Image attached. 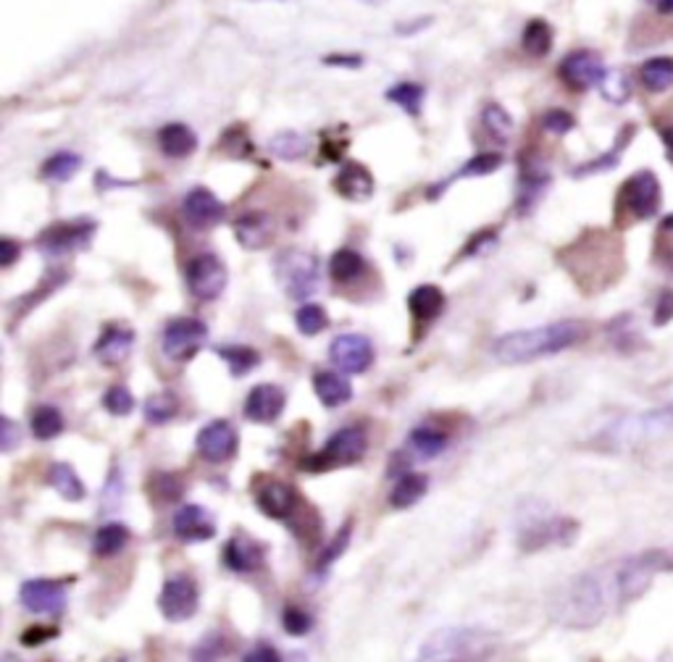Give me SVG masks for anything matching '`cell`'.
Wrapping results in <instances>:
<instances>
[{"instance_id":"f1b7e54d","label":"cell","mask_w":673,"mask_h":662,"mask_svg":"<svg viewBox=\"0 0 673 662\" xmlns=\"http://www.w3.org/2000/svg\"><path fill=\"white\" fill-rule=\"evenodd\" d=\"M426 489H429V479L426 476H421V473H405V476L397 479L395 489L390 494L392 508H411V505H416L424 497Z\"/></svg>"},{"instance_id":"6da1fadb","label":"cell","mask_w":673,"mask_h":662,"mask_svg":"<svg viewBox=\"0 0 673 662\" xmlns=\"http://www.w3.org/2000/svg\"><path fill=\"white\" fill-rule=\"evenodd\" d=\"M616 607H624L616 563L571 578L553 597L550 613L566 628L600 626Z\"/></svg>"},{"instance_id":"f6af8a7d","label":"cell","mask_w":673,"mask_h":662,"mask_svg":"<svg viewBox=\"0 0 673 662\" xmlns=\"http://www.w3.org/2000/svg\"><path fill=\"white\" fill-rule=\"evenodd\" d=\"M150 489H153V494H156L161 502L179 500V497H182V492H185L182 481H179L177 476H169V473H156V476H153V481H150Z\"/></svg>"},{"instance_id":"52a82bcc","label":"cell","mask_w":673,"mask_h":662,"mask_svg":"<svg viewBox=\"0 0 673 662\" xmlns=\"http://www.w3.org/2000/svg\"><path fill=\"white\" fill-rule=\"evenodd\" d=\"M366 447H369L366 434H363L361 429L348 426V429L337 431V434L324 444V450H321L319 455H313L308 468H311V471H329V468H337V465H350L366 455Z\"/></svg>"},{"instance_id":"ac0fdd59","label":"cell","mask_w":673,"mask_h":662,"mask_svg":"<svg viewBox=\"0 0 673 662\" xmlns=\"http://www.w3.org/2000/svg\"><path fill=\"white\" fill-rule=\"evenodd\" d=\"M256 502L269 518L284 521L298 508V492L290 484H284V481L266 479L256 486Z\"/></svg>"},{"instance_id":"7c38bea8","label":"cell","mask_w":673,"mask_h":662,"mask_svg":"<svg viewBox=\"0 0 673 662\" xmlns=\"http://www.w3.org/2000/svg\"><path fill=\"white\" fill-rule=\"evenodd\" d=\"M329 358L345 374H366L374 363V345L363 334H340L329 345Z\"/></svg>"},{"instance_id":"4dcf8cb0","label":"cell","mask_w":673,"mask_h":662,"mask_svg":"<svg viewBox=\"0 0 673 662\" xmlns=\"http://www.w3.org/2000/svg\"><path fill=\"white\" fill-rule=\"evenodd\" d=\"M639 79L650 92H666L673 87V58H650L639 69Z\"/></svg>"},{"instance_id":"ee69618b","label":"cell","mask_w":673,"mask_h":662,"mask_svg":"<svg viewBox=\"0 0 673 662\" xmlns=\"http://www.w3.org/2000/svg\"><path fill=\"white\" fill-rule=\"evenodd\" d=\"M503 166V155L500 153H482L471 158V161L458 171V177H487L492 171H497Z\"/></svg>"},{"instance_id":"816d5d0a","label":"cell","mask_w":673,"mask_h":662,"mask_svg":"<svg viewBox=\"0 0 673 662\" xmlns=\"http://www.w3.org/2000/svg\"><path fill=\"white\" fill-rule=\"evenodd\" d=\"M242 662H282V657L271 644H256L248 655L242 657Z\"/></svg>"},{"instance_id":"8fae6325","label":"cell","mask_w":673,"mask_h":662,"mask_svg":"<svg viewBox=\"0 0 673 662\" xmlns=\"http://www.w3.org/2000/svg\"><path fill=\"white\" fill-rule=\"evenodd\" d=\"M95 234V221H66V224H53L50 229H45L40 234V250L45 255H69L74 250H82V247L90 245Z\"/></svg>"},{"instance_id":"30bf717a","label":"cell","mask_w":673,"mask_h":662,"mask_svg":"<svg viewBox=\"0 0 673 662\" xmlns=\"http://www.w3.org/2000/svg\"><path fill=\"white\" fill-rule=\"evenodd\" d=\"M198 605L200 592L190 576H174L163 584L158 607H161V615L166 620H171V623L190 620L192 615L198 613Z\"/></svg>"},{"instance_id":"7dc6e473","label":"cell","mask_w":673,"mask_h":662,"mask_svg":"<svg viewBox=\"0 0 673 662\" xmlns=\"http://www.w3.org/2000/svg\"><path fill=\"white\" fill-rule=\"evenodd\" d=\"M224 647H227V641L221 639L219 634L206 636L198 647L192 649V662H219L221 655H224Z\"/></svg>"},{"instance_id":"f546056e","label":"cell","mask_w":673,"mask_h":662,"mask_svg":"<svg viewBox=\"0 0 673 662\" xmlns=\"http://www.w3.org/2000/svg\"><path fill=\"white\" fill-rule=\"evenodd\" d=\"M269 150L282 161H300L311 150V140L300 132H292V129H284V132L274 134L269 142Z\"/></svg>"},{"instance_id":"ba28073f","label":"cell","mask_w":673,"mask_h":662,"mask_svg":"<svg viewBox=\"0 0 673 662\" xmlns=\"http://www.w3.org/2000/svg\"><path fill=\"white\" fill-rule=\"evenodd\" d=\"M208 329L198 318H174L166 324L161 337V347L166 358L190 360L198 355V350L206 345Z\"/></svg>"},{"instance_id":"6f0895ef","label":"cell","mask_w":673,"mask_h":662,"mask_svg":"<svg viewBox=\"0 0 673 662\" xmlns=\"http://www.w3.org/2000/svg\"><path fill=\"white\" fill-rule=\"evenodd\" d=\"M660 11H663V14H671L673 11V0H663V3H660Z\"/></svg>"},{"instance_id":"4316f807","label":"cell","mask_w":673,"mask_h":662,"mask_svg":"<svg viewBox=\"0 0 673 662\" xmlns=\"http://www.w3.org/2000/svg\"><path fill=\"white\" fill-rule=\"evenodd\" d=\"M408 308H411L413 318L418 321H432L442 313L445 308V295H442L440 287H434V284H421L411 292L408 297Z\"/></svg>"},{"instance_id":"9a60e30c","label":"cell","mask_w":673,"mask_h":662,"mask_svg":"<svg viewBox=\"0 0 673 662\" xmlns=\"http://www.w3.org/2000/svg\"><path fill=\"white\" fill-rule=\"evenodd\" d=\"M19 599L29 613L58 615L66 607V586L50 578H32L19 589Z\"/></svg>"},{"instance_id":"5bb4252c","label":"cell","mask_w":673,"mask_h":662,"mask_svg":"<svg viewBox=\"0 0 673 662\" xmlns=\"http://www.w3.org/2000/svg\"><path fill=\"white\" fill-rule=\"evenodd\" d=\"M579 526L571 518H537L521 531V547L526 552L545 550L553 544H571Z\"/></svg>"},{"instance_id":"44dd1931","label":"cell","mask_w":673,"mask_h":662,"mask_svg":"<svg viewBox=\"0 0 673 662\" xmlns=\"http://www.w3.org/2000/svg\"><path fill=\"white\" fill-rule=\"evenodd\" d=\"M334 190L337 195L353 203H363L374 195V177L363 163H345L340 174L334 177Z\"/></svg>"},{"instance_id":"7a4b0ae2","label":"cell","mask_w":673,"mask_h":662,"mask_svg":"<svg viewBox=\"0 0 673 662\" xmlns=\"http://www.w3.org/2000/svg\"><path fill=\"white\" fill-rule=\"evenodd\" d=\"M584 337H587V324L555 321V324L503 334L492 345V355L505 366H521V363H532V360L547 358V355L563 353L568 347L579 345Z\"/></svg>"},{"instance_id":"ab89813d","label":"cell","mask_w":673,"mask_h":662,"mask_svg":"<svg viewBox=\"0 0 673 662\" xmlns=\"http://www.w3.org/2000/svg\"><path fill=\"white\" fill-rule=\"evenodd\" d=\"M219 355L227 360L229 371H232L234 376L250 374V371L261 363V355H258L253 347H219Z\"/></svg>"},{"instance_id":"681fc988","label":"cell","mask_w":673,"mask_h":662,"mask_svg":"<svg viewBox=\"0 0 673 662\" xmlns=\"http://www.w3.org/2000/svg\"><path fill=\"white\" fill-rule=\"evenodd\" d=\"M574 116H571V113H566V111H558V108H555V111H547L545 116H542V127L547 129V132H553V134H566V132H571V129H574Z\"/></svg>"},{"instance_id":"e575fe53","label":"cell","mask_w":673,"mask_h":662,"mask_svg":"<svg viewBox=\"0 0 673 662\" xmlns=\"http://www.w3.org/2000/svg\"><path fill=\"white\" fill-rule=\"evenodd\" d=\"M553 48V27L545 19H532L524 29V50L529 56L542 58Z\"/></svg>"},{"instance_id":"680465c9","label":"cell","mask_w":673,"mask_h":662,"mask_svg":"<svg viewBox=\"0 0 673 662\" xmlns=\"http://www.w3.org/2000/svg\"><path fill=\"white\" fill-rule=\"evenodd\" d=\"M0 662H22V660H19V657H16V655H11V652H6V655H3V660H0Z\"/></svg>"},{"instance_id":"d6a6232c","label":"cell","mask_w":673,"mask_h":662,"mask_svg":"<svg viewBox=\"0 0 673 662\" xmlns=\"http://www.w3.org/2000/svg\"><path fill=\"white\" fill-rule=\"evenodd\" d=\"M482 127L492 140L503 145V142H508V137H511L513 132L511 113L505 111L500 103H487V106L482 108Z\"/></svg>"},{"instance_id":"1f68e13d","label":"cell","mask_w":673,"mask_h":662,"mask_svg":"<svg viewBox=\"0 0 673 662\" xmlns=\"http://www.w3.org/2000/svg\"><path fill=\"white\" fill-rule=\"evenodd\" d=\"M329 271H332L334 282L348 284L366 271V261H363L361 253H355L350 247H342V250H337V253L332 255Z\"/></svg>"},{"instance_id":"f5cc1de1","label":"cell","mask_w":673,"mask_h":662,"mask_svg":"<svg viewBox=\"0 0 673 662\" xmlns=\"http://www.w3.org/2000/svg\"><path fill=\"white\" fill-rule=\"evenodd\" d=\"M19 253H22V250H19V245L6 237V240L0 242V266L11 268V263L16 261V255H19Z\"/></svg>"},{"instance_id":"74e56055","label":"cell","mask_w":673,"mask_h":662,"mask_svg":"<svg viewBox=\"0 0 673 662\" xmlns=\"http://www.w3.org/2000/svg\"><path fill=\"white\" fill-rule=\"evenodd\" d=\"M64 431V416L53 405H43L32 413V434L37 439H56Z\"/></svg>"},{"instance_id":"91938a15","label":"cell","mask_w":673,"mask_h":662,"mask_svg":"<svg viewBox=\"0 0 673 662\" xmlns=\"http://www.w3.org/2000/svg\"><path fill=\"white\" fill-rule=\"evenodd\" d=\"M369 3H379V0H369Z\"/></svg>"},{"instance_id":"b9f144b4","label":"cell","mask_w":673,"mask_h":662,"mask_svg":"<svg viewBox=\"0 0 673 662\" xmlns=\"http://www.w3.org/2000/svg\"><path fill=\"white\" fill-rule=\"evenodd\" d=\"M177 408H179L177 397L171 395V392H158V395L150 397L148 405H145V416H148L150 423H166L174 418Z\"/></svg>"},{"instance_id":"cb8c5ba5","label":"cell","mask_w":673,"mask_h":662,"mask_svg":"<svg viewBox=\"0 0 673 662\" xmlns=\"http://www.w3.org/2000/svg\"><path fill=\"white\" fill-rule=\"evenodd\" d=\"M224 563L234 573H253L266 563V550L253 539L237 536V539H229V544L224 547Z\"/></svg>"},{"instance_id":"83f0119b","label":"cell","mask_w":673,"mask_h":662,"mask_svg":"<svg viewBox=\"0 0 673 662\" xmlns=\"http://www.w3.org/2000/svg\"><path fill=\"white\" fill-rule=\"evenodd\" d=\"M48 484L53 486V489H56L64 500H69V502L85 500V494H87L85 484H82V479H79L77 471H74L69 463L50 465Z\"/></svg>"},{"instance_id":"603a6c76","label":"cell","mask_w":673,"mask_h":662,"mask_svg":"<svg viewBox=\"0 0 673 662\" xmlns=\"http://www.w3.org/2000/svg\"><path fill=\"white\" fill-rule=\"evenodd\" d=\"M132 347H135V331L129 326H108L95 345V355L106 366H119L132 353Z\"/></svg>"},{"instance_id":"3957f363","label":"cell","mask_w":673,"mask_h":662,"mask_svg":"<svg viewBox=\"0 0 673 662\" xmlns=\"http://www.w3.org/2000/svg\"><path fill=\"white\" fill-rule=\"evenodd\" d=\"M492 649L495 639L482 628H442L424 641L418 662H482Z\"/></svg>"},{"instance_id":"277c9868","label":"cell","mask_w":673,"mask_h":662,"mask_svg":"<svg viewBox=\"0 0 673 662\" xmlns=\"http://www.w3.org/2000/svg\"><path fill=\"white\" fill-rule=\"evenodd\" d=\"M673 434V405L658 410H647V413H637V416L618 418L616 423H610L608 429L600 434V444L605 450H634L639 444L658 442V439Z\"/></svg>"},{"instance_id":"f907efd6","label":"cell","mask_w":673,"mask_h":662,"mask_svg":"<svg viewBox=\"0 0 673 662\" xmlns=\"http://www.w3.org/2000/svg\"><path fill=\"white\" fill-rule=\"evenodd\" d=\"M350 534H353V523H345V526H342L340 534L334 536V542L329 544V550H326L324 555H321V560H319L321 568H326V565H332L334 557H340L342 552H345V547H348V542H350Z\"/></svg>"},{"instance_id":"8992f818","label":"cell","mask_w":673,"mask_h":662,"mask_svg":"<svg viewBox=\"0 0 673 662\" xmlns=\"http://www.w3.org/2000/svg\"><path fill=\"white\" fill-rule=\"evenodd\" d=\"M618 213H624L629 219H650L660 208V182L652 171H639L634 177L626 179L618 190Z\"/></svg>"},{"instance_id":"9c48e42d","label":"cell","mask_w":673,"mask_h":662,"mask_svg":"<svg viewBox=\"0 0 673 662\" xmlns=\"http://www.w3.org/2000/svg\"><path fill=\"white\" fill-rule=\"evenodd\" d=\"M227 266L211 253L195 255L187 263V284L198 300H216L227 289Z\"/></svg>"},{"instance_id":"ffe728a7","label":"cell","mask_w":673,"mask_h":662,"mask_svg":"<svg viewBox=\"0 0 673 662\" xmlns=\"http://www.w3.org/2000/svg\"><path fill=\"white\" fill-rule=\"evenodd\" d=\"M287 395L277 384H258L248 392L245 400V416L253 423H274L284 413Z\"/></svg>"},{"instance_id":"db71d44e","label":"cell","mask_w":673,"mask_h":662,"mask_svg":"<svg viewBox=\"0 0 673 662\" xmlns=\"http://www.w3.org/2000/svg\"><path fill=\"white\" fill-rule=\"evenodd\" d=\"M324 64L329 66H350V69H355V66H361V56H326Z\"/></svg>"},{"instance_id":"5b68a950","label":"cell","mask_w":673,"mask_h":662,"mask_svg":"<svg viewBox=\"0 0 673 662\" xmlns=\"http://www.w3.org/2000/svg\"><path fill=\"white\" fill-rule=\"evenodd\" d=\"M274 271H277V279L284 292L295 300H305L321 287L319 258L303 250V247L282 250L274 261Z\"/></svg>"},{"instance_id":"60d3db41","label":"cell","mask_w":673,"mask_h":662,"mask_svg":"<svg viewBox=\"0 0 673 662\" xmlns=\"http://www.w3.org/2000/svg\"><path fill=\"white\" fill-rule=\"evenodd\" d=\"M295 324H298V329L303 331L305 337H313V334H321L329 326V313H326L324 305L305 303L295 313Z\"/></svg>"},{"instance_id":"8d00e7d4","label":"cell","mask_w":673,"mask_h":662,"mask_svg":"<svg viewBox=\"0 0 673 662\" xmlns=\"http://www.w3.org/2000/svg\"><path fill=\"white\" fill-rule=\"evenodd\" d=\"M129 542V531L121 523H106L103 529L95 534V552L100 557H114L119 555Z\"/></svg>"},{"instance_id":"9f6ffc18","label":"cell","mask_w":673,"mask_h":662,"mask_svg":"<svg viewBox=\"0 0 673 662\" xmlns=\"http://www.w3.org/2000/svg\"><path fill=\"white\" fill-rule=\"evenodd\" d=\"M663 142H666L668 155H671V158H673V127H666V129H663Z\"/></svg>"},{"instance_id":"d6986e66","label":"cell","mask_w":673,"mask_h":662,"mask_svg":"<svg viewBox=\"0 0 673 662\" xmlns=\"http://www.w3.org/2000/svg\"><path fill=\"white\" fill-rule=\"evenodd\" d=\"M171 529H174V536L182 539V542H208L216 536V523H213V515L208 513L206 508H200V505H185V508H179L177 515H174V521H171Z\"/></svg>"},{"instance_id":"c3c4849f","label":"cell","mask_w":673,"mask_h":662,"mask_svg":"<svg viewBox=\"0 0 673 662\" xmlns=\"http://www.w3.org/2000/svg\"><path fill=\"white\" fill-rule=\"evenodd\" d=\"M282 623H284V631H287L290 636H303V634H308V631H311L313 618L305 613L303 607L292 605V607H287V610H284Z\"/></svg>"},{"instance_id":"484cf974","label":"cell","mask_w":673,"mask_h":662,"mask_svg":"<svg viewBox=\"0 0 673 662\" xmlns=\"http://www.w3.org/2000/svg\"><path fill=\"white\" fill-rule=\"evenodd\" d=\"M158 145H161L163 155H169V158H187V155L195 153L198 148V137L192 132L187 124H166L158 132Z\"/></svg>"},{"instance_id":"7402d4cb","label":"cell","mask_w":673,"mask_h":662,"mask_svg":"<svg viewBox=\"0 0 673 662\" xmlns=\"http://www.w3.org/2000/svg\"><path fill=\"white\" fill-rule=\"evenodd\" d=\"M237 242L248 250H261L274 240V219L263 211H250L234 221Z\"/></svg>"},{"instance_id":"bcb514c9","label":"cell","mask_w":673,"mask_h":662,"mask_svg":"<svg viewBox=\"0 0 673 662\" xmlns=\"http://www.w3.org/2000/svg\"><path fill=\"white\" fill-rule=\"evenodd\" d=\"M103 405L111 416H129L132 408H135V397L127 387H111L103 397Z\"/></svg>"},{"instance_id":"d4e9b609","label":"cell","mask_w":673,"mask_h":662,"mask_svg":"<svg viewBox=\"0 0 673 662\" xmlns=\"http://www.w3.org/2000/svg\"><path fill=\"white\" fill-rule=\"evenodd\" d=\"M313 392L324 402L326 408H342L345 402L353 400V387L350 381L342 374H332V371H319L313 376Z\"/></svg>"},{"instance_id":"7bdbcfd3","label":"cell","mask_w":673,"mask_h":662,"mask_svg":"<svg viewBox=\"0 0 673 662\" xmlns=\"http://www.w3.org/2000/svg\"><path fill=\"white\" fill-rule=\"evenodd\" d=\"M600 90H603V95L610 100V103H626L631 95V85L624 71H605L603 82H600Z\"/></svg>"},{"instance_id":"f35d334b","label":"cell","mask_w":673,"mask_h":662,"mask_svg":"<svg viewBox=\"0 0 673 662\" xmlns=\"http://www.w3.org/2000/svg\"><path fill=\"white\" fill-rule=\"evenodd\" d=\"M387 100L395 103V106L403 108L405 113L418 116L421 111V103H424V87L416 85V82H400V85L390 87L387 90Z\"/></svg>"},{"instance_id":"4fadbf2b","label":"cell","mask_w":673,"mask_h":662,"mask_svg":"<svg viewBox=\"0 0 673 662\" xmlns=\"http://www.w3.org/2000/svg\"><path fill=\"white\" fill-rule=\"evenodd\" d=\"M560 79L574 90H589V87H600L605 77L603 58L597 56L595 50H576L571 56H566L558 66Z\"/></svg>"},{"instance_id":"2e32d148","label":"cell","mask_w":673,"mask_h":662,"mask_svg":"<svg viewBox=\"0 0 673 662\" xmlns=\"http://www.w3.org/2000/svg\"><path fill=\"white\" fill-rule=\"evenodd\" d=\"M237 429L229 421H211L206 423L198 434V452L211 463H224V460L234 458L237 452Z\"/></svg>"},{"instance_id":"11a10c76","label":"cell","mask_w":673,"mask_h":662,"mask_svg":"<svg viewBox=\"0 0 673 662\" xmlns=\"http://www.w3.org/2000/svg\"><path fill=\"white\" fill-rule=\"evenodd\" d=\"M16 439V426L11 418H3V452H11Z\"/></svg>"},{"instance_id":"d590c367","label":"cell","mask_w":673,"mask_h":662,"mask_svg":"<svg viewBox=\"0 0 673 662\" xmlns=\"http://www.w3.org/2000/svg\"><path fill=\"white\" fill-rule=\"evenodd\" d=\"M411 447L421 458H437L447 447V434L440 429H434V426H421V429H416L411 434Z\"/></svg>"},{"instance_id":"e0dca14e","label":"cell","mask_w":673,"mask_h":662,"mask_svg":"<svg viewBox=\"0 0 673 662\" xmlns=\"http://www.w3.org/2000/svg\"><path fill=\"white\" fill-rule=\"evenodd\" d=\"M182 211H185L187 224H192L195 229H211V226L221 224L224 221V203H221L211 190L206 187H195L185 195V203H182Z\"/></svg>"},{"instance_id":"836d02e7","label":"cell","mask_w":673,"mask_h":662,"mask_svg":"<svg viewBox=\"0 0 673 662\" xmlns=\"http://www.w3.org/2000/svg\"><path fill=\"white\" fill-rule=\"evenodd\" d=\"M82 169V158H79L77 153H69V150H61V153H56V155H50L48 161H45V166H43V171H40V174H43L45 179H48V182H69L71 177H74V174H77V171Z\"/></svg>"}]
</instances>
